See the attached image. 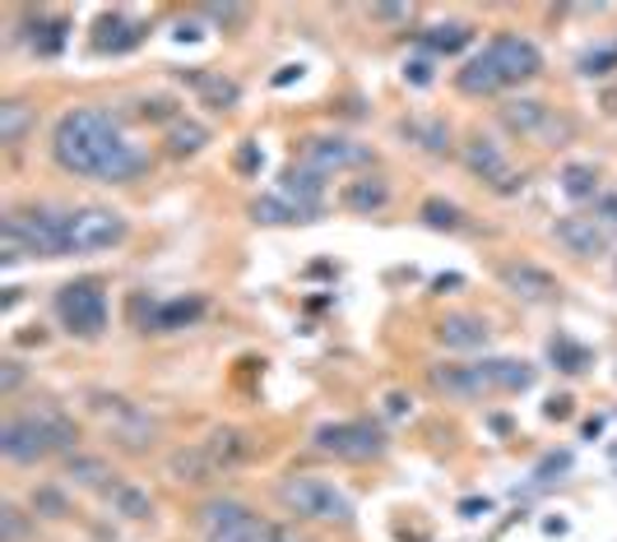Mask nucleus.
Segmentation results:
<instances>
[{
  "label": "nucleus",
  "mask_w": 617,
  "mask_h": 542,
  "mask_svg": "<svg viewBox=\"0 0 617 542\" xmlns=\"http://www.w3.org/2000/svg\"><path fill=\"white\" fill-rule=\"evenodd\" d=\"M195 88L205 94V102L214 107V111H224V107H232L237 102V84L232 79H218V75H195Z\"/></svg>",
  "instance_id": "obj_28"
},
{
  "label": "nucleus",
  "mask_w": 617,
  "mask_h": 542,
  "mask_svg": "<svg viewBox=\"0 0 617 542\" xmlns=\"http://www.w3.org/2000/svg\"><path fill=\"white\" fill-rule=\"evenodd\" d=\"M195 315H201V302H172V306H163L159 325H182V321H195Z\"/></svg>",
  "instance_id": "obj_34"
},
{
  "label": "nucleus",
  "mask_w": 617,
  "mask_h": 542,
  "mask_svg": "<svg viewBox=\"0 0 617 542\" xmlns=\"http://www.w3.org/2000/svg\"><path fill=\"white\" fill-rule=\"evenodd\" d=\"M237 167H241V172H251V167H260V153H256V149L247 144V149L237 153Z\"/></svg>",
  "instance_id": "obj_37"
},
{
  "label": "nucleus",
  "mask_w": 617,
  "mask_h": 542,
  "mask_svg": "<svg viewBox=\"0 0 617 542\" xmlns=\"http://www.w3.org/2000/svg\"><path fill=\"white\" fill-rule=\"evenodd\" d=\"M167 473H172V478H182V483H209V478H218V468L209 464V455L201 445L176 449V455L167 459Z\"/></svg>",
  "instance_id": "obj_20"
},
{
  "label": "nucleus",
  "mask_w": 617,
  "mask_h": 542,
  "mask_svg": "<svg viewBox=\"0 0 617 542\" xmlns=\"http://www.w3.org/2000/svg\"><path fill=\"white\" fill-rule=\"evenodd\" d=\"M56 311H61L65 329H75L84 338L102 334V325H107V297H102L98 283H71V288H61Z\"/></svg>",
  "instance_id": "obj_6"
},
{
  "label": "nucleus",
  "mask_w": 617,
  "mask_h": 542,
  "mask_svg": "<svg viewBox=\"0 0 617 542\" xmlns=\"http://www.w3.org/2000/svg\"><path fill=\"white\" fill-rule=\"evenodd\" d=\"M52 153L65 172L102 176V181H130L149 163V158L121 134V126L98 107L65 111L56 121V134H52Z\"/></svg>",
  "instance_id": "obj_1"
},
{
  "label": "nucleus",
  "mask_w": 617,
  "mask_h": 542,
  "mask_svg": "<svg viewBox=\"0 0 617 542\" xmlns=\"http://www.w3.org/2000/svg\"><path fill=\"white\" fill-rule=\"evenodd\" d=\"M488 56H492V65H497L501 84H524V79H534V75L543 71L539 47H534V42H524V37H516V33L492 37Z\"/></svg>",
  "instance_id": "obj_10"
},
{
  "label": "nucleus",
  "mask_w": 617,
  "mask_h": 542,
  "mask_svg": "<svg viewBox=\"0 0 617 542\" xmlns=\"http://www.w3.org/2000/svg\"><path fill=\"white\" fill-rule=\"evenodd\" d=\"M201 529L209 542H274V529L241 501H209L201 510Z\"/></svg>",
  "instance_id": "obj_5"
},
{
  "label": "nucleus",
  "mask_w": 617,
  "mask_h": 542,
  "mask_svg": "<svg viewBox=\"0 0 617 542\" xmlns=\"http://www.w3.org/2000/svg\"><path fill=\"white\" fill-rule=\"evenodd\" d=\"M469 29L465 24H441V29H427L423 33V42H427V47L432 52H459V47H469Z\"/></svg>",
  "instance_id": "obj_29"
},
{
  "label": "nucleus",
  "mask_w": 617,
  "mask_h": 542,
  "mask_svg": "<svg viewBox=\"0 0 617 542\" xmlns=\"http://www.w3.org/2000/svg\"><path fill=\"white\" fill-rule=\"evenodd\" d=\"M19 380H24V367L19 361H0V394H14Z\"/></svg>",
  "instance_id": "obj_35"
},
{
  "label": "nucleus",
  "mask_w": 617,
  "mask_h": 542,
  "mask_svg": "<svg viewBox=\"0 0 617 542\" xmlns=\"http://www.w3.org/2000/svg\"><path fill=\"white\" fill-rule=\"evenodd\" d=\"M409 140L418 144V149H427V153H446L451 149V130L441 126V121H423V117H409L404 126H400Z\"/></svg>",
  "instance_id": "obj_24"
},
{
  "label": "nucleus",
  "mask_w": 617,
  "mask_h": 542,
  "mask_svg": "<svg viewBox=\"0 0 617 542\" xmlns=\"http://www.w3.org/2000/svg\"><path fill=\"white\" fill-rule=\"evenodd\" d=\"M478 367H483V380H488V394H497V390L516 394V390H529V386H534V367H524V361L492 357V361H478Z\"/></svg>",
  "instance_id": "obj_14"
},
{
  "label": "nucleus",
  "mask_w": 617,
  "mask_h": 542,
  "mask_svg": "<svg viewBox=\"0 0 617 542\" xmlns=\"http://www.w3.org/2000/svg\"><path fill=\"white\" fill-rule=\"evenodd\" d=\"M279 501L289 506L293 514H306V519H321V524H348L353 519V501L325 478H312V473H302V478H289L279 487Z\"/></svg>",
  "instance_id": "obj_3"
},
{
  "label": "nucleus",
  "mask_w": 617,
  "mask_h": 542,
  "mask_svg": "<svg viewBox=\"0 0 617 542\" xmlns=\"http://www.w3.org/2000/svg\"><path fill=\"white\" fill-rule=\"evenodd\" d=\"M488 321H483V315H446V321L436 325V338L446 348H483L488 344Z\"/></svg>",
  "instance_id": "obj_16"
},
{
  "label": "nucleus",
  "mask_w": 617,
  "mask_h": 542,
  "mask_svg": "<svg viewBox=\"0 0 617 542\" xmlns=\"http://www.w3.org/2000/svg\"><path fill=\"white\" fill-rule=\"evenodd\" d=\"M316 445L325 455H339V459H377L386 441L362 422H335V426H321Z\"/></svg>",
  "instance_id": "obj_9"
},
{
  "label": "nucleus",
  "mask_w": 617,
  "mask_h": 542,
  "mask_svg": "<svg viewBox=\"0 0 617 542\" xmlns=\"http://www.w3.org/2000/svg\"><path fill=\"white\" fill-rule=\"evenodd\" d=\"M29 126H33L29 102H0V144H19Z\"/></svg>",
  "instance_id": "obj_25"
},
{
  "label": "nucleus",
  "mask_w": 617,
  "mask_h": 542,
  "mask_svg": "<svg viewBox=\"0 0 617 542\" xmlns=\"http://www.w3.org/2000/svg\"><path fill=\"white\" fill-rule=\"evenodd\" d=\"M302 163H306V172H348V167H367L371 163V149H362V144H353V140H306L302 144Z\"/></svg>",
  "instance_id": "obj_11"
},
{
  "label": "nucleus",
  "mask_w": 617,
  "mask_h": 542,
  "mask_svg": "<svg viewBox=\"0 0 617 542\" xmlns=\"http://www.w3.org/2000/svg\"><path fill=\"white\" fill-rule=\"evenodd\" d=\"M102 496H107V506H112V514H126V519H149L153 514L149 491L136 487V483H112Z\"/></svg>",
  "instance_id": "obj_19"
},
{
  "label": "nucleus",
  "mask_w": 617,
  "mask_h": 542,
  "mask_svg": "<svg viewBox=\"0 0 617 542\" xmlns=\"http://www.w3.org/2000/svg\"><path fill=\"white\" fill-rule=\"evenodd\" d=\"M283 191L297 195V209H316V205H321V176H316V172H306V167L283 176Z\"/></svg>",
  "instance_id": "obj_27"
},
{
  "label": "nucleus",
  "mask_w": 617,
  "mask_h": 542,
  "mask_svg": "<svg viewBox=\"0 0 617 542\" xmlns=\"http://www.w3.org/2000/svg\"><path fill=\"white\" fill-rule=\"evenodd\" d=\"M386 403H390V413H404V409H409V399H404V394H390Z\"/></svg>",
  "instance_id": "obj_39"
},
{
  "label": "nucleus",
  "mask_w": 617,
  "mask_h": 542,
  "mask_svg": "<svg viewBox=\"0 0 617 542\" xmlns=\"http://www.w3.org/2000/svg\"><path fill=\"white\" fill-rule=\"evenodd\" d=\"M205 144H209V130H205V126H195V121H176V126L167 130V149H172L176 158L201 153Z\"/></svg>",
  "instance_id": "obj_26"
},
{
  "label": "nucleus",
  "mask_w": 617,
  "mask_h": 542,
  "mask_svg": "<svg viewBox=\"0 0 617 542\" xmlns=\"http://www.w3.org/2000/svg\"><path fill=\"white\" fill-rule=\"evenodd\" d=\"M599 218L617 228V195H599Z\"/></svg>",
  "instance_id": "obj_36"
},
{
  "label": "nucleus",
  "mask_w": 617,
  "mask_h": 542,
  "mask_svg": "<svg viewBox=\"0 0 617 542\" xmlns=\"http://www.w3.org/2000/svg\"><path fill=\"white\" fill-rule=\"evenodd\" d=\"M251 214H256L260 223H297V218H302V209L283 205V199H256Z\"/></svg>",
  "instance_id": "obj_31"
},
{
  "label": "nucleus",
  "mask_w": 617,
  "mask_h": 542,
  "mask_svg": "<svg viewBox=\"0 0 617 542\" xmlns=\"http://www.w3.org/2000/svg\"><path fill=\"white\" fill-rule=\"evenodd\" d=\"M75 445V426L47 413V418H10L0 426V449L6 459L14 464H33V459H47L52 449H71Z\"/></svg>",
  "instance_id": "obj_2"
},
{
  "label": "nucleus",
  "mask_w": 617,
  "mask_h": 542,
  "mask_svg": "<svg viewBox=\"0 0 617 542\" xmlns=\"http://www.w3.org/2000/svg\"><path fill=\"white\" fill-rule=\"evenodd\" d=\"M459 510H465V514H478V510L488 514V501H465V506H459Z\"/></svg>",
  "instance_id": "obj_40"
},
{
  "label": "nucleus",
  "mask_w": 617,
  "mask_h": 542,
  "mask_svg": "<svg viewBox=\"0 0 617 542\" xmlns=\"http://www.w3.org/2000/svg\"><path fill=\"white\" fill-rule=\"evenodd\" d=\"M459 88L465 94H497V88H506L501 84V75H497V65H492V56L483 52V56H474L465 71H459Z\"/></svg>",
  "instance_id": "obj_21"
},
{
  "label": "nucleus",
  "mask_w": 617,
  "mask_h": 542,
  "mask_svg": "<svg viewBox=\"0 0 617 542\" xmlns=\"http://www.w3.org/2000/svg\"><path fill=\"white\" fill-rule=\"evenodd\" d=\"M562 191H566L571 199H589L594 191H599V176H594V167H585V163H571V167L562 172Z\"/></svg>",
  "instance_id": "obj_30"
},
{
  "label": "nucleus",
  "mask_w": 617,
  "mask_h": 542,
  "mask_svg": "<svg viewBox=\"0 0 617 542\" xmlns=\"http://www.w3.org/2000/svg\"><path fill=\"white\" fill-rule=\"evenodd\" d=\"M65 478H75L79 487L107 491V487H112V468H107L98 455H71V459H65Z\"/></svg>",
  "instance_id": "obj_22"
},
{
  "label": "nucleus",
  "mask_w": 617,
  "mask_h": 542,
  "mask_svg": "<svg viewBox=\"0 0 617 542\" xmlns=\"http://www.w3.org/2000/svg\"><path fill=\"white\" fill-rule=\"evenodd\" d=\"M201 449L209 455V464L224 473V468H237L241 459L251 455V445H247V436L241 432H232V426H218V432H209L205 441H201Z\"/></svg>",
  "instance_id": "obj_18"
},
{
  "label": "nucleus",
  "mask_w": 617,
  "mask_h": 542,
  "mask_svg": "<svg viewBox=\"0 0 617 542\" xmlns=\"http://www.w3.org/2000/svg\"><path fill=\"white\" fill-rule=\"evenodd\" d=\"M144 117H172V102H163V98L144 102Z\"/></svg>",
  "instance_id": "obj_38"
},
{
  "label": "nucleus",
  "mask_w": 617,
  "mask_h": 542,
  "mask_svg": "<svg viewBox=\"0 0 617 542\" xmlns=\"http://www.w3.org/2000/svg\"><path fill=\"white\" fill-rule=\"evenodd\" d=\"M558 241L566 246L571 256H599L604 246H608L604 228H599L594 218H562V223H558Z\"/></svg>",
  "instance_id": "obj_15"
},
{
  "label": "nucleus",
  "mask_w": 617,
  "mask_h": 542,
  "mask_svg": "<svg viewBox=\"0 0 617 542\" xmlns=\"http://www.w3.org/2000/svg\"><path fill=\"white\" fill-rule=\"evenodd\" d=\"M386 199H390V191H386V181H377V176H367V181H353V186H344V205H348V209H358V214L386 209Z\"/></svg>",
  "instance_id": "obj_23"
},
{
  "label": "nucleus",
  "mask_w": 617,
  "mask_h": 542,
  "mask_svg": "<svg viewBox=\"0 0 617 542\" xmlns=\"http://www.w3.org/2000/svg\"><path fill=\"white\" fill-rule=\"evenodd\" d=\"M121 241H126V218L112 209L88 205V209L65 214V251L88 256V251H112Z\"/></svg>",
  "instance_id": "obj_4"
},
{
  "label": "nucleus",
  "mask_w": 617,
  "mask_h": 542,
  "mask_svg": "<svg viewBox=\"0 0 617 542\" xmlns=\"http://www.w3.org/2000/svg\"><path fill=\"white\" fill-rule=\"evenodd\" d=\"M423 218L432 223V228H459V209L455 205H441V199H427Z\"/></svg>",
  "instance_id": "obj_32"
},
{
  "label": "nucleus",
  "mask_w": 617,
  "mask_h": 542,
  "mask_svg": "<svg viewBox=\"0 0 617 542\" xmlns=\"http://www.w3.org/2000/svg\"><path fill=\"white\" fill-rule=\"evenodd\" d=\"M465 167L474 172V176H483V181H492L497 191H516V186H524V181L506 167V153L492 144V140H483V134H474V140L465 144Z\"/></svg>",
  "instance_id": "obj_12"
},
{
  "label": "nucleus",
  "mask_w": 617,
  "mask_h": 542,
  "mask_svg": "<svg viewBox=\"0 0 617 542\" xmlns=\"http://www.w3.org/2000/svg\"><path fill=\"white\" fill-rule=\"evenodd\" d=\"M501 126L516 130V134H529V140H566V134H571V121L558 117V111L548 102H539V98L506 102L501 107Z\"/></svg>",
  "instance_id": "obj_7"
},
{
  "label": "nucleus",
  "mask_w": 617,
  "mask_h": 542,
  "mask_svg": "<svg viewBox=\"0 0 617 542\" xmlns=\"http://www.w3.org/2000/svg\"><path fill=\"white\" fill-rule=\"evenodd\" d=\"M432 386L441 394H455V399H478L488 394V380H483V367L474 361V367H436L432 371Z\"/></svg>",
  "instance_id": "obj_17"
},
{
  "label": "nucleus",
  "mask_w": 617,
  "mask_h": 542,
  "mask_svg": "<svg viewBox=\"0 0 617 542\" xmlns=\"http://www.w3.org/2000/svg\"><path fill=\"white\" fill-rule=\"evenodd\" d=\"M94 413L107 422V432H112L126 449H144V445H153V436H159V426H153V418H144L136 403H126V399H107V394H98L94 399Z\"/></svg>",
  "instance_id": "obj_8"
},
{
  "label": "nucleus",
  "mask_w": 617,
  "mask_h": 542,
  "mask_svg": "<svg viewBox=\"0 0 617 542\" xmlns=\"http://www.w3.org/2000/svg\"><path fill=\"white\" fill-rule=\"evenodd\" d=\"M0 538H6V542H24V514H19L14 506L0 510Z\"/></svg>",
  "instance_id": "obj_33"
},
{
  "label": "nucleus",
  "mask_w": 617,
  "mask_h": 542,
  "mask_svg": "<svg viewBox=\"0 0 617 542\" xmlns=\"http://www.w3.org/2000/svg\"><path fill=\"white\" fill-rule=\"evenodd\" d=\"M497 279L506 283V292H516V297H524V302H548V297H558V279L548 274V269L529 264V260L501 264V269H497Z\"/></svg>",
  "instance_id": "obj_13"
}]
</instances>
